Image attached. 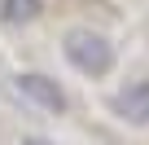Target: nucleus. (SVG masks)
<instances>
[{
  "label": "nucleus",
  "mask_w": 149,
  "mask_h": 145,
  "mask_svg": "<svg viewBox=\"0 0 149 145\" xmlns=\"http://www.w3.org/2000/svg\"><path fill=\"white\" fill-rule=\"evenodd\" d=\"M66 57L79 66V70H88V75H101V70H110V62H114L110 44L101 35H88V31H74L66 40Z\"/></svg>",
  "instance_id": "1"
},
{
  "label": "nucleus",
  "mask_w": 149,
  "mask_h": 145,
  "mask_svg": "<svg viewBox=\"0 0 149 145\" xmlns=\"http://www.w3.org/2000/svg\"><path fill=\"white\" fill-rule=\"evenodd\" d=\"M40 9V0H5V18L9 22H18V18H31Z\"/></svg>",
  "instance_id": "4"
},
{
  "label": "nucleus",
  "mask_w": 149,
  "mask_h": 145,
  "mask_svg": "<svg viewBox=\"0 0 149 145\" xmlns=\"http://www.w3.org/2000/svg\"><path fill=\"white\" fill-rule=\"evenodd\" d=\"M22 88H26L31 97H40L44 106H53V110H61V92H57L53 84H44V75H22Z\"/></svg>",
  "instance_id": "3"
},
{
  "label": "nucleus",
  "mask_w": 149,
  "mask_h": 145,
  "mask_svg": "<svg viewBox=\"0 0 149 145\" xmlns=\"http://www.w3.org/2000/svg\"><path fill=\"white\" fill-rule=\"evenodd\" d=\"M118 110H123V114H132L136 123H140V119H149V84L127 88V92L118 97Z\"/></svg>",
  "instance_id": "2"
}]
</instances>
